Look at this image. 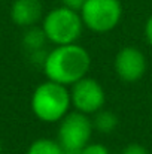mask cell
I'll use <instances>...</instances> for the list:
<instances>
[{"instance_id": "6da1fadb", "label": "cell", "mask_w": 152, "mask_h": 154, "mask_svg": "<svg viewBox=\"0 0 152 154\" xmlns=\"http://www.w3.org/2000/svg\"><path fill=\"white\" fill-rule=\"evenodd\" d=\"M91 66V57L88 51L78 45H57L49 51L43 61V70L49 81L61 85H73L84 76H87Z\"/></svg>"}, {"instance_id": "7a4b0ae2", "label": "cell", "mask_w": 152, "mask_h": 154, "mask_svg": "<svg viewBox=\"0 0 152 154\" xmlns=\"http://www.w3.org/2000/svg\"><path fill=\"white\" fill-rule=\"evenodd\" d=\"M70 105V91L67 87L49 79L37 85L31 94L33 114L45 123L60 121L69 112Z\"/></svg>"}, {"instance_id": "3957f363", "label": "cell", "mask_w": 152, "mask_h": 154, "mask_svg": "<svg viewBox=\"0 0 152 154\" xmlns=\"http://www.w3.org/2000/svg\"><path fill=\"white\" fill-rule=\"evenodd\" d=\"M42 29L46 39L54 45L76 44L84 30V23L78 11L60 6L46 14Z\"/></svg>"}, {"instance_id": "277c9868", "label": "cell", "mask_w": 152, "mask_h": 154, "mask_svg": "<svg viewBox=\"0 0 152 154\" xmlns=\"http://www.w3.org/2000/svg\"><path fill=\"white\" fill-rule=\"evenodd\" d=\"M93 129V120H90L87 114L79 111L67 112L60 120L57 141L61 144L66 154H81L90 144Z\"/></svg>"}, {"instance_id": "5b68a950", "label": "cell", "mask_w": 152, "mask_h": 154, "mask_svg": "<svg viewBox=\"0 0 152 154\" xmlns=\"http://www.w3.org/2000/svg\"><path fill=\"white\" fill-rule=\"evenodd\" d=\"M79 14L85 27L96 33H106L118 26L122 6L119 0H87Z\"/></svg>"}, {"instance_id": "8992f818", "label": "cell", "mask_w": 152, "mask_h": 154, "mask_svg": "<svg viewBox=\"0 0 152 154\" xmlns=\"http://www.w3.org/2000/svg\"><path fill=\"white\" fill-rule=\"evenodd\" d=\"M70 100L76 111L88 115V114H96L103 108L106 102V94L97 79L84 76L82 79H79L72 85Z\"/></svg>"}, {"instance_id": "52a82bcc", "label": "cell", "mask_w": 152, "mask_h": 154, "mask_svg": "<svg viewBox=\"0 0 152 154\" xmlns=\"http://www.w3.org/2000/svg\"><path fill=\"white\" fill-rule=\"evenodd\" d=\"M115 72L125 82L139 81L146 72L145 54L134 47L122 48L115 57Z\"/></svg>"}, {"instance_id": "ba28073f", "label": "cell", "mask_w": 152, "mask_h": 154, "mask_svg": "<svg viewBox=\"0 0 152 154\" xmlns=\"http://www.w3.org/2000/svg\"><path fill=\"white\" fill-rule=\"evenodd\" d=\"M40 0H15L10 8V18L19 27H33L42 18Z\"/></svg>"}, {"instance_id": "9c48e42d", "label": "cell", "mask_w": 152, "mask_h": 154, "mask_svg": "<svg viewBox=\"0 0 152 154\" xmlns=\"http://www.w3.org/2000/svg\"><path fill=\"white\" fill-rule=\"evenodd\" d=\"M116 126H118V115L115 112L103 108L96 112L93 120V127L100 133H110L116 129Z\"/></svg>"}, {"instance_id": "30bf717a", "label": "cell", "mask_w": 152, "mask_h": 154, "mask_svg": "<svg viewBox=\"0 0 152 154\" xmlns=\"http://www.w3.org/2000/svg\"><path fill=\"white\" fill-rule=\"evenodd\" d=\"M27 154H66V151L58 141L49 138H40L30 144Z\"/></svg>"}, {"instance_id": "8fae6325", "label": "cell", "mask_w": 152, "mask_h": 154, "mask_svg": "<svg viewBox=\"0 0 152 154\" xmlns=\"http://www.w3.org/2000/svg\"><path fill=\"white\" fill-rule=\"evenodd\" d=\"M46 35L43 32V29H37V27H28V30L24 35V45L27 50H30L31 52H39L42 51L45 42H46Z\"/></svg>"}, {"instance_id": "7c38bea8", "label": "cell", "mask_w": 152, "mask_h": 154, "mask_svg": "<svg viewBox=\"0 0 152 154\" xmlns=\"http://www.w3.org/2000/svg\"><path fill=\"white\" fill-rule=\"evenodd\" d=\"M81 154H110L107 147L101 145V144H88L82 151Z\"/></svg>"}, {"instance_id": "4fadbf2b", "label": "cell", "mask_w": 152, "mask_h": 154, "mask_svg": "<svg viewBox=\"0 0 152 154\" xmlns=\"http://www.w3.org/2000/svg\"><path fill=\"white\" fill-rule=\"evenodd\" d=\"M121 154H151V153L148 151L146 147H143L140 144H130V145L124 147Z\"/></svg>"}, {"instance_id": "5bb4252c", "label": "cell", "mask_w": 152, "mask_h": 154, "mask_svg": "<svg viewBox=\"0 0 152 154\" xmlns=\"http://www.w3.org/2000/svg\"><path fill=\"white\" fill-rule=\"evenodd\" d=\"M85 2L87 0H61L63 6H66L69 9H73V11H78V12L82 9V6H84Z\"/></svg>"}, {"instance_id": "9a60e30c", "label": "cell", "mask_w": 152, "mask_h": 154, "mask_svg": "<svg viewBox=\"0 0 152 154\" xmlns=\"http://www.w3.org/2000/svg\"><path fill=\"white\" fill-rule=\"evenodd\" d=\"M145 36H146V41L149 42V45H152V15L148 18V21H146V26H145Z\"/></svg>"}, {"instance_id": "2e32d148", "label": "cell", "mask_w": 152, "mask_h": 154, "mask_svg": "<svg viewBox=\"0 0 152 154\" xmlns=\"http://www.w3.org/2000/svg\"><path fill=\"white\" fill-rule=\"evenodd\" d=\"M0 154H1V142H0Z\"/></svg>"}, {"instance_id": "e0dca14e", "label": "cell", "mask_w": 152, "mask_h": 154, "mask_svg": "<svg viewBox=\"0 0 152 154\" xmlns=\"http://www.w3.org/2000/svg\"><path fill=\"white\" fill-rule=\"evenodd\" d=\"M1 154H3V153H1Z\"/></svg>"}]
</instances>
